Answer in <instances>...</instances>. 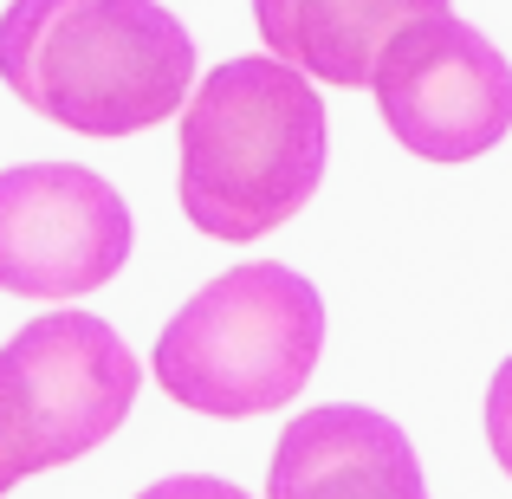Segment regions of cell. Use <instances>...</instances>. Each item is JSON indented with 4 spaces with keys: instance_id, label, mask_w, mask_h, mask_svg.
I'll list each match as a JSON object with an SVG mask.
<instances>
[{
    "instance_id": "1",
    "label": "cell",
    "mask_w": 512,
    "mask_h": 499,
    "mask_svg": "<svg viewBox=\"0 0 512 499\" xmlns=\"http://www.w3.org/2000/svg\"><path fill=\"white\" fill-rule=\"evenodd\" d=\"M0 78L33 117L78 137H130L182 111L195 39L156 0H13Z\"/></svg>"
},
{
    "instance_id": "2",
    "label": "cell",
    "mask_w": 512,
    "mask_h": 499,
    "mask_svg": "<svg viewBox=\"0 0 512 499\" xmlns=\"http://www.w3.org/2000/svg\"><path fill=\"white\" fill-rule=\"evenodd\" d=\"M325 182V104L279 59H227L182 111V214L214 240L286 227Z\"/></svg>"
},
{
    "instance_id": "3",
    "label": "cell",
    "mask_w": 512,
    "mask_h": 499,
    "mask_svg": "<svg viewBox=\"0 0 512 499\" xmlns=\"http://www.w3.org/2000/svg\"><path fill=\"white\" fill-rule=\"evenodd\" d=\"M325 299L305 273L273 260L227 266L156 337V383L169 402L214 422L286 409L318 370Z\"/></svg>"
},
{
    "instance_id": "4",
    "label": "cell",
    "mask_w": 512,
    "mask_h": 499,
    "mask_svg": "<svg viewBox=\"0 0 512 499\" xmlns=\"http://www.w3.org/2000/svg\"><path fill=\"white\" fill-rule=\"evenodd\" d=\"M143 389L137 350L91 312L26 318L0 344V493L85 461L124 428Z\"/></svg>"
},
{
    "instance_id": "5",
    "label": "cell",
    "mask_w": 512,
    "mask_h": 499,
    "mask_svg": "<svg viewBox=\"0 0 512 499\" xmlns=\"http://www.w3.org/2000/svg\"><path fill=\"white\" fill-rule=\"evenodd\" d=\"M389 137L422 163H474L512 130V65L454 13L415 20L389 39L370 78Z\"/></svg>"
},
{
    "instance_id": "6",
    "label": "cell",
    "mask_w": 512,
    "mask_h": 499,
    "mask_svg": "<svg viewBox=\"0 0 512 499\" xmlns=\"http://www.w3.org/2000/svg\"><path fill=\"white\" fill-rule=\"evenodd\" d=\"M130 208L85 163L0 169V292L85 299L130 260Z\"/></svg>"
},
{
    "instance_id": "7",
    "label": "cell",
    "mask_w": 512,
    "mask_h": 499,
    "mask_svg": "<svg viewBox=\"0 0 512 499\" xmlns=\"http://www.w3.org/2000/svg\"><path fill=\"white\" fill-rule=\"evenodd\" d=\"M266 499H428V480L389 415L325 402L279 428Z\"/></svg>"
},
{
    "instance_id": "8",
    "label": "cell",
    "mask_w": 512,
    "mask_h": 499,
    "mask_svg": "<svg viewBox=\"0 0 512 499\" xmlns=\"http://www.w3.org/2000/svg\"><path fill=\"white\" fill-rule=\"evenodd\" d=\"M435 13L448 0H253L266 52L318 85H370L389 39Z\"/></svg>"
},
{
    "instance_id": "9",
    "label": "cell",
    "mask_w": 512,
    "mask_h": 499,
    "mask_svg": "<svg viewBox=\"0 0 512 499\" xmlns=\"http://www.w3.org/2000/svg\"><path fill=\"white\" fill-rule=\"evenodd\" d=\"M487 448H493V461H500V474L512 480V357L487 383Z\"/></svg>"
},
{
    "instance_id": "10",
    "label": "cell",
    "mask_w": 512,
    "mask_h": 499,
    "mask_svg": "<svg viewBox=\"0 0 512 499\" xmlns=\"http://www.w3.org/2000/svg\"><path fill=\"white\" fill-rule=\"evenodd\" d=\"M137 499H253V493L234 487V480H214V474H175V480H156V487H143Z\"/></svg>"
}]
</instances>
